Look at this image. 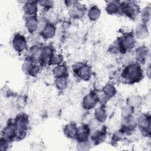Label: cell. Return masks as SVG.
Returning <instances> with one entry per match:
<instances>
[{
	"label": "cell",
	"mask_w": 151,
	"mask_h": 151,
	"mask_svg": "<svg viewBox=\"0 0 151 151\" xmlns=\"http://www.w3.org/2000/svg\"><path fill=\"white\" fill-rule=\"evenodd\" d=\"M23 11L25 17H31L37 15L38 10V1H27L24 3Z\"/></svg>",
	"instance_id": "2e32d148"
},
{
	"label": "cell",
	"mask_w": 151,
	"mask_h": 151,
	"mask_svg": "<svg viewBox=\"0 0 151 151\" xmlns=\"http://www.w3.org/2000/svg\"><path fill=\"white\" fill-rule=\"evenodd\" d=\"M136 123L137 127L140 129L143 134L146 136H150L151 119L149 113H143L139 114L136 118Z\"/></svg>",
	"instance_id": "5b68a950"
},
{
	"label": "cell",
	"mask_w": 151,
	"mask_h": 151,
	"mask_svg": "<svg viewBox=\"0 0 151 151\" xmlns=\"http://www.w3.org/2000/svg\"><path fill=\"white\" fill-rule=\"evenodd\" d=\"M56 33V27L55 25L51 22H48L44 27L41 30L38 34L44 40H48L52 38Z\"/></svg>",
	"instance_id": "9a60e30c"
},
{
	"label": "cell",
	"mask_w": 151,
	"mask_h": 151,
	"mask_svg": "<svg viewBox=\"0 0 151 151\" xmlns=\"http://www.w3.org/2000/svg\"><path fill=\"white\" fill-rule=\"evenodd\" d=\"M107 112L104 105H100L95 107L94 112V118L96 119L99 123H104L107 119Z\"/></svg>",
	"instance_id": "ffe728a7"
},
{
	"label": "cell",
	"mask_w": 151,
	"mask_h": 151,
	"mask_svg": "<svg viewBox=\"0 0 151 151\" xmlns=\"http://www.w3.org/2000/svg\"><path fill=\"white\" fill-rule=\"evenodd\" d=\"M98 99H99V103L101 105H104L105 104L109 101L110 99L106 96L104 93H101L100 94H98Z\"/></svg>",
	"instance_id": "e575fe53"
},
{
	"label": "cell",
	"mask_w": 151,
	"mask_h": 151,
	"mask_svg": "<svg viewBox=\"0 0 151 151\" xmlns=\"http://www.w3.org/2000/svg\"><path fill=\"white\" fill-rule=\"evenodd\" d=\"M142 103V97L139 96L133 95L129 97L126 99V104L133 107L134 109L140 107Z\"/></svg>",
	"instance_id": "4316f807"
},
{
	"label": "cell",
	"mask_w": 151,
	"mask_h": 151,
	"mask_svg": "<svg viewBox=\"0 0 151 151\" xmlns=\"http://www.w3.org/2000/svg\"><path fill=\"white\" fill-rule=\"evenodd\" d=\"M101 14V12L100 8L96 5L91 6L87 11V15L91 21H96L98 20L100 18Z\"/></svg>",
	"instance_id": "cb8c5ba5"
},
{
	"label": "cell",
	"mask_w": 151,
	"mask_h": 151,
	"mask_svg": "<svg viewBox=\"0 0 151 151\" xmlns=\"http://www.w3.org/2000/svg\"><path fill=\"white\" fill-rule=\"evenodd\" d=\"M99 103L98 94L95 91H90L83 98L81 106L86 110H90L95 108Z\"/></svg>",
	"instance_id": "9c48e42d"
},
{
	"label": "cell",
	"mask_w": 151,
	"mask_h": 151,
	"mask_svg": "<svg viewBox=\"0 0 151 151\" xmlns=\"http://www.w3.org/2000/svg\"><path fill=\"white\" fill-rule=\"evenodd\" d=\"M12 141L8 140V139L2 136L0 139V150L1 151H7L9 149L11 146V142Z\"/></svg>",
	"instance_id": "d6a6232c"
},
{
	"label": "cell",
	"mask_w": 151,
	"mask_h": 151,
	"mask_svg": "<svg viewBox=\"0 0 151 151\" xmlns=\"http://www.w3.org/2000/svg\"><path fill=\"white\" fill-rule=\"evenodd\" d=\"M107 137L106 132L104 129H97L91 131L90 140L93 145H99L103 143Z\"/></svg>",
	"instance_id": "8fae6325"
},
{
	"label": "cell",
	"mask_w": 151,
	"mask_h": 151,
	"mask_svg": "<svg viewBox=\"0 0 151 151\" xmlns=\"http://www.w3.org/2000/svg\"><path fill=\"white\" fill-rule=\"evenodd\" d=\"M106 12L109 15L120 14V1H109L107 2L106 8Z\"/></svg>",
	"instance_id": "44dd1931"
},
{
	"label": "cell",
	"mask_w": 151,
	"mask_h": 151,
	"mask_svg": "<svg viewBox=\"0 0 151 151\" xmlns=\"http://www.w3.org/2000/svg\"><path fill=\"white\" fill-rule=\"evenodd\" d=\"M135 109L133 107L126 104L123 106L120 110V115L122 119H125L133 116Z\"/></svg>",
	"instance_id": "f1b7e54d"
},
{
	"label": "cell",
	"mask_w": 151,
	"mask_h": 151,
	"mask_svg": "<svg viewBox=\"0 0 151 151\" xmlns=\"http://www.w3.org/2000/svg\"><path fill=\"white\" fill-rule=\"evenodd\" d=\"M146 76L150 78V75H151V68H150V65L149 64L147 65V67H146Z\"/></svg>",
	"instance_id": "74e56055"
},
{
	"label": "cell",
	"mask_w": 151,
	"mask_h": 151,
	"mask_svg": "<svg viewBox=\"0 0 151 151\" xmlns=\"http://www.w3.org/2000/svg\"><path fill=\"white\" fill-rule=\"evenodd\" d=\"M150 8L149 5L144 7L142 10H140V15L142 23L147 24L149 22L150 19Z\"/></svg>",
	"instance_id": "83f0119b"
},
{
	"label": "cell",
	"mask_w": 151,
	"mask_h": 151,
	"mask_svg": "<svg viewBox=\"0 0 151 151\" xmlns=\"http://www.w3.org/2000/svg\"><path fill=\"white\" fill-rule=\"evenodd\" d=\"M52 74L55 78L61 77H68V70L67 65L65 64H61L60 65L54 66L52 70Z\"/></svg>",
	"instance_id": "603a6c76"
},
{
	"label": "cell",
	"mask_w": 151,
	"mask_h": 151,
	"mask_svg": "<svg viewBox=\"0 0 151 151\" xmlns=\"http://www.w3.org/2000/svg\"><path fill=\"white\" fill-rule=\"evenodd\" d=\"M77 126L74 123H69L65 125L63 128L64 136L70 139H76L77 134Z\"/></svg>",
	"instance_id": "7402d4cb"
},
{
	"label": "cell",
	"mask_w": 151,
	"mask_h": 151,
	"mask_svg": "<svg viewBox=\"0 0 151 151\" xmlns=\"http://www.w3.org/2000/svg\"><path fill=\"white\" fill-rule=\"evenodd\" d=\"M25 26L28 32L35 34L38 32L39 26V18L37 15L27 17L25 19Z\"/></svg>",
	"instance_id": "5bb4252c"
},
{
	"label": "cell",
	"mask_w": 151,
	"mask_h": 151,
	"mask_svg": "<svg viewBox=\"0 0 151 151\" xmlns=\"http://www.w3.org/2000/svg\"><path fill=\"white\" fill-rule=\"evenodd\" d=\"M27 38L22 34L15 33L11 40V45L14 50L17 53H22L27 49L28 45Z\"/></svg>",
	"instance_id": "52a82bcc"
},
{
	"label": "cell",
	"mask_w": 151,
	"mask_h": 151,
	"mask_svg": "<svg viewBox=\"0 0 151 151\" xmlns=\"http://www.w3.org/2000/svg\"><path fill=\"white\" fill-rule=\"evenodd\" d=\"M140 7L135 1H126L120 2V14L131 19H134L140 14Z\"/></svg>",
	"instance_id": "277c9868"
},
{
	"label": "cell",
	"mask_w": 151,
	"mask_h": 151,
	"mask_svg": "<svg viewBox=\"0 0 151 151\" xmlns=\"http://www.w3.org/2000/svg\"><path fill=\"white\" fill-rule=\"evenodd\" d=\"M143 77L142 65L135 61H131L123 68L120 73L121 80L126 84H133L139 82Z\"/></svg>",
	"instance_id": "6da1fadb"
},
{
	"label": "cell",
	"mask_w": 151,
	"mask_h": 151,
	"mask_svg": "<svg viewBox=\"0 0 151 151\" xmlns=\"http://www.w3.org/2000/svg\"><path fill=\"white\" fill-rule=\"evenodd\" d=\"M14 122L17 129L16 140H21L24 139L28 131L29 119L27 114L20 113L14 119Z\"/></svg>",
	"instance_id": "3957f363"
},
{
	"label": "cell",
	"mask_w": 151,
	"mask_h": 151,
	"mask_svg": "<svg viewBox=\"0 0 151 151\" xmlns=\"http://www.w3.org/2000/svg\"><path fill=\"white\" fill-rule=\"evenodd\" d=\"M92 144L89 140L83 142H77V149L78 150H88L90 149Z\"/></svg>",
	"instance_id": "1f68e13d"
},
{
	"label": "cell",
	"mask_w": 151,
	"mask_h": 151,
	"mask_svg": "<svg viewBox=\"0 0 151 151\" xmlns=\"http://www.w3.org/2000/svg\"><path fill=\"white\" fill-rule=\"evenodd\" d=\"M54 53V50L52 46L44 45L41 47L38 56V63L41 66L51 65V58Z\"/></svg>",
	"instance_id": "8992f818"
},
{
	"label": "cell",
	"mask_w": 151,
	"mask_h": 151,
	"mask_svg": "<svg viewBox=\"0 0 151 151\" xmlns=\"http://www.w3.org/2000/svg\"><path fill=\"white\" fill-rule=\"evenodd\" d=\"M124 134L125 132L121 128L114 131L111 137V142L113 143H116L121 141L123 139Z\"/></svg>",
	"instance_id": "f546056e"
},
{
	"label": "cell",
	"mask_w": 151,
	"mask_h": 151,
	"mask_svg": "<svg viewBox=\"0 0 151 151\" xmlns=\"http://www.w3.org/2000/svg\"><path fill=\"white\" fill-rule=\"evenodd\" d=\"M91 130L87 124H83L77 126L76 140L77 142L86 141L90 139Z\"/></svg>",
	"instance_id": "4fadbf2b"
},
{
	"label": "cell",
	"mask_w": 151,
	"mask_h": 151,
	"mask_svg": "<svg viewBox=\"0 0 151 151\" xmlns=\"http://www.w3.org/2000/svg\"><path fill=\"white\" fill-rule=\"evenodd\" d=\"M102 93L110 99L116 96L117 90L113 83H107L102 88Z\"/></svg>",
	"instance_id": "d4e9b609"
},
{
	"label": "cell",
	"mask_w": 151,
	"mask_h": 151,
	"mask_svg": "<svg viewBox=\"0 0 151 151\" xmlns=\"http://www.w3.org/2000/svg\"><path fill=\"white\" fill-rule=\"evenodd\" d=\"M149 29L147 24L142 22L139 23L136 27L134 35L136 38L139 40H145L149 36Z\"/></svg>",
	"instance_id": "d6986e66"
},
{
	"label": "cell",
	"mask_w": 151,
	"mask_h": 151,
	"mask_svg": "<svg viewBox=\"0 0 151 151\" xmlns=\"http://www.w3.org/2000/svg\"><path fill=\"white\" fill-rule=\"evenodd\" d=\"M2 136L12 141L16 140L17 129L14 120H9L2 131Z\"/></svg>",
	"instance_id": "7c38bea8"
},
{
	"label": "cell",
	"mask_w": 151,
	"mask_h": 151,
	"mask_svg": "<svg viewBox=\"0 0 151 151\" xmlns=\"http://www.w3.org/2000/svg\"><path fill=\"white\" fill-rule=\"evenodd\" d=\"M64 57L61 54L54 53L51 61V65L54 66L60 65L63 63Z\"/></svg>",
	"instance_id": "4dcf8cb0"
},
{
	"label": "cell",
	"mask_w": 151,
	"mask_h": 151,
	"mask_svg": "<svg viewBox=\"0 0 151 151\" xmlns=\"http://www.w3.org/2000/svg\"><path fill=\"white\" fill-rule=\"evenodd\" d=\"M100 123H99L96 119H95L94 118H93V119H91L90 122L89 123L87 124L89 126V127L90 128L91 130L93 131L94 130H96L97 129L99 128V126L100 125Z\"/></svg>",
	"instance_id": "d590c367"
},
{
	"label": "cell",
	"mask_w": 151,
	"mask_h": 151,
	"mask_svg": "<svg viewBox=\"0 0 151 151\" xmlns=\"http://www.w3.org/2000/svg\"><path fill=\"white\" fill-rule=\"evenodd\" d=\"M54 85L58 90L60 91H64L67 88L68 86V77L55 78Z\"/></svg>",
	"instance_id": "484cf974"
},
{
	"label": "cell",
	"mask_w": 151,
	"mask_h": 151,
	"mask_svg": "<svg viewBox=\"0 0 151 151\" xmlns=\"http://www.w3.org/2000/svg\"><path fill=\"white\" fill-rule=\"evenodd\" d=\"M80 80L83 81L89 80L92 76V70L91 67L86 64L84 63L83 66L80 70L75 74Z\"/></svg>",
	"instance_id": "ac0fdd59"
},
{
	"label": "cell",
	"mask_w": 151,
	"mask_h": 151,
	"mask_svg": "<svg viewBox=\"0 0 151 151\" xmlns=\"http://www.w3.org/2000/svg\"><path fill=\"white\" fill-rule=\"evenodd\" d=\"M134 33L132 32L124 33L114 42V49L122 54L129 52L136 44Z\"/></svg>",
	"instance_id": "7a4b0ae2"
},
{
	"label": "cell",
	"mask_w": 151,
	"mask_h": 151,
	"mask_svg": "<svg viewBox=\"0 0 151 151\" xmlns=\"http://www.w3.org/2000/svg\"><path fill=\"white\" fill-rule=\"evenodd\" d=\"M87 9L84 4H81L78 1L75 2L69 7L68 15L73 19H81L87 14Z\"/></svg>",
	"instance_id": "ba28073f"
},
{
	"label": "cell",
	"mask_w": 151,
	"mask_h": 151,
	"mask_svg": "<svg viewBox=\"0 0 151 151\" xmlns=\"http://www.w3.org/2000/svg\"><path fill=\"white\" fill-rule=\"evenodd\" d=\"M134 56L136 61L140 65L145 64L149 56V50L148 47L145 45L139 46L135 50Z\"/></svg>",
	"instance_id": "30bf717a"
},
{
	"label": "cell",
	"mask_w": 151,
	"mask_h": 151,
	"mask_svg": "<svg viewBox=\"0 0 151 151\" xmlns=\"http://www.w3.org/2000/svg\"><path fill=\"white\" fill-rule=\"evenodd\" d=\"M84 63L83 62H76L74 63L72 65V70L74 74L80 70V68L83 66Z\"/></svg>",
	"instance_id": "8d00e7d4"
},
{
	"label": "cell",
	"mask_w": 151,
	"mask_h": 151,
	"mask_svg": "<svg viewBox=\"0 0 151 151\" xmlns=\"http://www.w3.org/2000/svg\"><path fill=\"white\" fill-rule=\"evenodd\" d=\"M137 127L136 118L133 116L127 118L122 119L121 122V129L126 133L132 132Z\"/></svg>",
	"instance_id": "e0dca14e"
},
{
	"label": "cell",
	"mask_w": 151,
	"mask_h": 151,
	"mask_svg": "<svg viewBox=\"0 0 151 151\" xmlns=\"http://www.w3.org/2000/svg\"><path fill=\"white\" fill-rule=\"evenodd\" d=\"M38 5L44 9H50L54 5V1L50 0H41L38 1Z\"/></svg>",
	"instance_id": "836d02e7"
}]
</instances>
